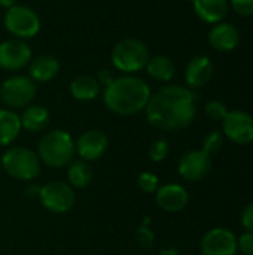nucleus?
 <instances>
[{
	"instance_id": "ddd939ff",
	"label": "nucleus",
	"mask_w": 253,
	"mask_h": 255,
	"mask_svg": "<svg viewBox=\"0 0 253 255\" xmlns=\"http://www.w3.org/2000/svg\"><path fill=\"white\" fill-rule=\"evenodd\" d=\"M107 146H109L107 134L97 128L84 131L75 142L76 154L81 157V160H85V161L98 160L106 152Z\"/></svg>"
},
{
	"instance_id": "2f4dec72",
	"label": "nucleus",
	"mask_w": 253,
	"mask_h": 255,
	"mask_svg": "<svg viewBox=\"0 0 253 255\" xmlns=\"http://www.w3.org/2000/svg\"><path fill=\"white\" fill-rule=\"evenodd\" d=\"M97 81H98V84L104 88V87H107L113 79H115V76H113V73L110 72V70H107V69H101L98 73H97Z\"/></svg>"
},
{
	"instance_id": "f3484780",
	"label": "nucleus",
	"mask_w": 253,
	"mask_h": 255,
	"mask_svg": "<svg viewBox=\"0 0 253 255\" xmlns=\"http://www.w3.org/2000/svg\"><path fill=\"white\" fill-rule=\"evenodd\" d=\"M60 72V61L49 54L33 58L28 64V76L37 82H49Z\"/></svg>"
},
{
	"instance_id": "cd10ccee",
	"label": "nucleus",
	"mask_w": 253,
	"mask_h": 255,
	"mask_svg": "<svg viewBox=\"0 0 253 255\" xmlns=\"http://www.w3.org/2000/svg\"><path fill=\"white\" fill-rule=\"evenodd\" d=\"M234 10L242 16H252L253 0H231Z\"/></svg>"
},
{
	"instance_id": "1a4fd4ad",
	"label": "nucleus",
	"mask_w": 253,
	"mask_h": 255,
	"mask_svg": "<svg viewBox=\"0 0 253 255\" xmlns=\"http://www.w3.org/2000/svg\"><path fill=\"white\" fill-rule=\"evenodd\" d=\"M33 51L22 39H7L0 43V67L7 72H18L30 64Z\"/></svg>"
},
{
	"instance_id": "bb28decb",
	"label": "nucleus",
	"mask_w": 253,
	"mask_h": 255,
	"mask_svg": "<svg viewBox=\"0 0 253 255\" xmlns=\"http://www.w3.org/2000/svg\"><path fill=\"white\" fill-rule=\"evenodd\" d=\"M222 148V136L218 131H212L206 136L204 142H203V151L207 152L209 155L219 152V149Z\"/></svg>"
},
{
	"instance_id": "4be33fe9",
	"label": "nucleus",
	"mask_w": 253,
	"mask_h": 255,
	"mask_svg": "<svg viewBox=\"0 0 253 255\" xmlns=\"http://www.w3.org/2000/svg\"><path fill=\"white\" fill-rule=\"evenodd\" d=\"M145 70L152 79L160 81V82H169L173 79L176 73V66L171 61V58L166 55H154V57H149Z\"/></svg>"
},
{
	"instance_id": "9d476101",
	"label": "nucleus",
	"mask_w": 253,
	"mask_h": 255,
	"mask_svg": "<svg viewBox=\"0 0 253 255\" xmlns=\"http://www.w3.org/2000/svg\"><path fill=\"white\" fill-rule=\"evenodd\" d=\"M210 170H212V155H209L203 149H194L186 152L177 164L179 175L189 182H197L204 179L210 173Z\"/></svg>"
},
{
	"instance_id": "a878e982",
	"label": "nucleus",
	"mask_w": 253,
	"mask_h": 255,
	"mask_svg": "<svg viewBox=\"0 0 253 255\" xmlns=\"http://www.w3.org/2000/svg\"><path fill=\"white\" fill-rule=\"evenodd\" d=\"M228 111L225 108V105L222 102L218 100H212L206 105V115L215 121H224V118L227 117Z\"/></svg>"
},
{
	"instance_id": "dca6fc26",
	"label": "nucleus",
	"mask_w": 253,
	"mask_h": 255,
	"mask_svg": "<svg viewBox=\"0 0 253 255\" xmlns=\"http://www.w3.org/2000/svg\"><path fill=\"white\" fill-rule=\"evenodd\" d=\"M209 42L216 51H233L240 42L239 28L230 22H218L209 31Z\"/></svg>"
},
{
	"instance_id": "473e14b6",
	"label": "nucleus",
	"mask_w": 253,
	"mask_h": 255,
	"mask_svg": "<svg viewBox=\"0 0 253 255\" xmlns=\"http://www.w3.org/2000/svg\"><path fill=\"white\" fill-rule=\"evenodd\" d=\"M24 193H25V196H28V197H31V199H34V197H37V199H39L40 187H36L34 184H28V185L25 187Z\"/></svg>"
},
{
	"instance_id": "f03ea898",
	"label": "nucleus",
	"mask_w": 253,
	"mask_h": 255,
	"mask_svg": "<svg viewBox=\"0 0 253 255\" xmlns=\"http://www.w3.org/2000/svg\"><path fill=\"white\" fill-rule=\"evenodd\" d=\"M152 96L151 87L145 79L134 75H124L115 78L107 87L103 88L104 106L122 117L136 115L145 111Z\"/></svg>"
},
{
	"instance_id": "423d86ee",
	"label": "nucleus",
	"mask_w": 253,
	"mask_h": 255,
	"mask_svg": "<svg viewBox=\"0 0 253 255\" xmlns=\"http://www.w3.org/2000/svg\"><path fill=\"white\" fill-rule=\"evenodd\" d=\"M37 84L27 75H12L0 85V100L7 109H24L34 100Z\"/></svg>"
},
{
	"instance_id": "a211bd4d",
	"label": "nucleus",
	"mask_w": 253,
	"mask_h": 255,
	"mask_svg": "<svg viewBox=\"0 0 253 255\" xmlns=\"http://www.w3.org/2000/svg\"><path fill=\"white\" fill-rule=\"evenodd\" d=\"M21 120V127L30 133H37L42 131L48 127L51 121L49 111L42 106V105H28L24 108L22 114L19 115Z\"/></svg>"
},
{
	"instance_id": "b1692460",
	"label": "nucleus",
	"mask_w": 253,
	"mask_h": 255,
	"mask_svg": "<svg viewBox=\"0 0 253 255\" xmlns=\"http://www.w3.org/2000/svg\"><path fill=\"white\" fill-rule=\"evenodd\" d=\"M139 188L146 194H154L160 187V179L152 172H142L137 178Z\"/></svg>"
},
{
	"instance_id": "f257e3e1",
	"label": "nucleus",
	"mask_w": 253,
	"mask_h": 255,
	"mask_svg": "<svg viewBox=\"0 0 253 255\" xmlns=\"http://www.w3.org/2000/svg\"><path fill=\"white\" fill-rule=\"evenodd\" d=\"M197 96L182 85H166L151 96L145 112L148 121L164 131H177L188 127L197 112Z\"/></svg>"
},
{
	"instance_id": "f704fd0d",
	"label": "nucleus",
	"mask_w": 253,
	"mask_h": 255,
	"mask_svg": "<svg viewBox=\"0 0 253 255\" xmlns=\"http://www.w3.org/2000/svg\"><path fill=\"white\" fill-rule=\"evenodd\" d=\"M0 172H1V163H0Z\"/></svg>"
},
{
	"instance_id": "7c9ffc66",
	"label": "nucleus",
	"mask_w": 253,
	"mask_h": 255,
	"mask_svg": "<svg viewBox=\"0 0 253 255\" xmlns=\"http://www.w3.org/2000/svg\"><path fill=\"white\" fill-rule=\"evenodd\" d=\"M242 226L246 232L253 233V202L245 208L242 214Z\"/></svg>"
},
{
	"instance_id": "2eb2a0df",
	"label": "nucleus",
	"mask_w": 253,
	"mask_h": 255,
	"mask_svg": "<svg viewBox=\"0 0 253 255\" xmlns=\"http://www.w3.org/2000/svg\"><path fill=\"white\" fill-rule=\"evenodd\" d=\"M213 75V63L206 55L194 57L185 69V81L189 88L204 87Z\"/></svg>"
},
{
	"instance_id": "4468645a",
	"label": "nucleus",
	"mask_w": 253,
	"mask_h": 255,
	"mask_svg": "<svg viewBox=\"0 0 253 255\" xmlns=\"http://www.w3.org/2000/svg\"><path fill=\"white\" fill-rule=\"evenodd\" d=\"M155 202L166 212H180L186 208L189 194L179 184H166L155 191Z\"/></svg>"
},
{
	"instance_id": "c756f323",
	"label": "nucleus",
	"mask_w": 253,
	"mask_h": 255,
	"mask_svg": "<svg viewBox=\"0 0 253 255\" xmlns=\"http://www.w3.org/2000/svg\"><path fill=\"white\" fill-rule=\"evenodd\" d=\"M136 238H137V242H139L142 247H145V248H149V247H152V244H154V233L149 230V227H148L146 224H143V226L137 230Z\"/></svg>"
},
{
	"instance_id": "f8f14e48",
	"label": "nucleus",
	"mask_w": 253,
	"mask_h": 255,
	"mask_svg": "<svg viewBox=\"0 0 253 255\" xmlns=\"http://www.w3.org/2000/svg\"><path fill=\"white\" fill-rule=\"evenodd\" d=\"M201 255H236L237 238L228 229H212L201 241Z\"/></svg>"
},
{
	"instance_id": "72a5a7b5",
	"label": "nucleus",
	"mask_w": 253,
	"mask_h": 255,
	"mask_svg": "<svg viewBox=\"0 0 253 255\" xmlns=\"http://www.w3.org/2000/svg\"><path fill=\"white\" fill-rule=\"evenodd\" d=\"M13 4H16V0H0V6L1 7H6V9H9Z\"/></svg>"
},
{
	"instance_id": "393cba45",
	"label": "nucleus",
	"mask_w": 253,
	"mask_h": 255,
	"mask_svg": "<svg viewBox=\"0 0 253 255\" xmlns=\"http://www.w3.org/2000/svg\"><path fill=\"white\" fill-rule=\"evenodd\" d=\"M170 152V145L167 140L164 139H158L155 140L151 146H149V157L154 163H161L167 158Z\"/></svg>"
},
{
	"instance_id": "9b49d317",
	"label": "nucleus",
	"mask_w": 253,
	"mask_h": 255,
	"mask_svg": "<svg viewBox=\"0 0 253 255\" xmlns=\"http://www.w3.org/2000/svg\"><path fill=\"white\" fill-rule=\"evenodd\" d=\"M224 134L237 145L253 140V117L243 111L228 112L224 118Z\"/></svg>"
},
{
	"instance_id": "7ed1b4c3",
	"label": "nucleus",
	"mask_w": 253,
	"mask_h": 255,
	"mask_svg": "<svg viewBox=\"0 0 253 255\" xmlns=\"http://www.w3.org/2000/svg\"><path fill=\"white\" fill-rule=\"evenodd\" d=\"M37 157L40 163L60 169L69 166L75 160L76 148L72 134L61 128H54L45 133L37 145Z\"/></svg>"
},
{
	"instance_id": "20e7f679",
	"label": "nucleus",
	"mask_w": 253,
	"mask_h": 255,
	"mask_svg": "<svg viewBox=\"0 0 253 255\" xmlns=\"http://www.w3.org/2000/svg\"><path fill=\"white\" fill-rule=\"evenodd\" d=\"M1 169L13 179L31 182L40 173V160L37 154L25 146H10L1 155Z\"/></svg>"
},
{
	"instance_id": "c85d7f7f",
	"label": "nucleus",
	"mask_w": 253,
	"mask_h": 255,
	"mask_svg": "<svg viewBox=\"0 0 253 255\" xmlns=\"http://www.w3.org/2000/svg\"><path fill=\"white\" fill-rule=\"evenodd\" d=\"M237 250H240L245 255H253V233L246 232L237 241Z\"/></svg>"
},
{
	"instance_id": "aec40b11",
	"label": "nucleus",
	"mask_w": 253,
	"mask_h": 255,
	"mask_svg": "<svg viewBox=\"0 0 253 255\" xmlns=\"http://www.w3.org/2000/svg\"><path fill=\"white\" fill-rule=\"evenodd\" d=\"M101 93V85L95 76L79 75L70 82V94L79 102H91Z\"/></svg>"
},
{
	"instance_id": "0eeeda50",
	"label": "nucleus",
	"mask_w": 253,
	"mask_h": 255,
	"mask_svg": "<svg viewBox=\"0 0 253 255\" xmlns=\"http://www.w3.org/2000/svg\"><path fill=\"white\" fill-rule=\"evenodd\" d=\"M3 25L16 39H31L40 31V18L36 10L25 4H13L6 9L3 16Z\"/></svg>"
},
{
	"instance_id": "5701e85b",
	"label": "nucleus",
	"mask_w": 253,
	"mask_h": 255,
	"mask_svg": "<svg viewBox=\"0 0 253 255\" xmlns=\"http://www.w3.org/2000/svg\"><path fill=\"white\" fill-rule=\"evenodd\" d=\"M92 169L85 160H73L67 169V182L73 188H86L92 182Z\"/></svg>"
},
{
	"instance_id": "6ab92c4d",
	"label": "nucleus",
	"mask_w": 253,
	"mask_h": 255,
	"mask_svg": "<svg viewBox=\"0 0 253 255\" xmlns=\"http://www.w3.org/2000/svg\"><path fill=\"white\" fill-rule=\"evenodd\" d=\"M194 10L204 22L218 24L228 12V0H192Z\"/></svg>"
},
{
	"instance_id": "39448f33",
	"label": "nucleus",
	"mask_w": 253,
	"mask_h": 255,
	"mask_svg": "<svg viewBox=\"0 0 253 255\" xmlns=\"http://www.w3.org/2000/svg\"><path fill=\"white\" fill-rule=\"evenodd\" d=\"M149 57L151 52L146 43L133 37L119 40L110 54L113 67L125 75H134L140 70H145Z\"/></svg>"
},
{
	"instance_id": "6e6552de",
	"label": "nucleus",
	"mask_w": 253,
	"mask_h": 255,
	"mask_svg": "<svg viewBox=\"0 0 253 255\" xmlns=\"http://www.w3.org/2000/svg\"><path fill=\"white\" fill-rule=\"evenodd\" d=\"M39 200L46 211L52 214H66L73 208L76 194L69 182L51 181L40 187Z\"/></svg>"
},
{
	"instance_id": "412c9836",
	"label": "nucleus",
	"mask_w": 253,
	"mask_h": 255,
	"mask_svg": "<svg viewBox=\"0 0 253 255\" xmlns=\"http://www.w3.org/2000/svg\"><path fill=\"white\" fill-rule=\"evenodd\" d=\"M21 130L19 115L12 109L0 108V146L12 145Z\"/></svg>"
}]
</instances>
